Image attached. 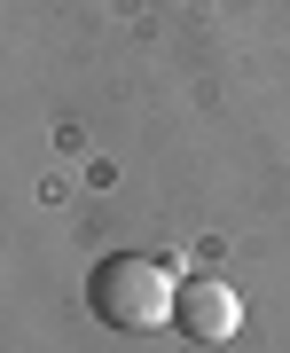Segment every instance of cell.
I'll list each match as a JSON object with an SVG mask.
<instances>
[{
	"mask_svg": "<svg viewBox=\"0 0 290 353\" xmlns=\"http://www.w3.org/2000/svg\"><path fill=\"white\" fill-rule=\"evenodd\" d=\"M173 299H180V283L165 275L157 259H141V252H110L87 275V306H94V322H110V330H165L173 322Z\"/></svg>",
	"mask_w": 290,
	"mask_h": 353,
	"instance_id": "1",
	"label": "cell"
},
{
	"mask_svg": "<svg viewBox=\"0 0 290 353\" xmlns=\"http://www.w3.org/2000/svg\"><path fill=\"white\" fill-rule=\"evenodd\" d=\"M173 330L180 338H196V345H227L243 330V299H236V283H220V275H189L180 283V299H173Z\"/></svg>",
	"mask_w": 290,
	"mask_h": 353,
	"instance_id": "2",
	"label": "cell"
}]
</instances>
